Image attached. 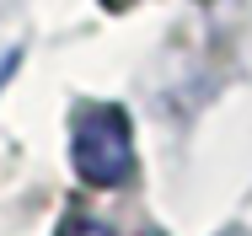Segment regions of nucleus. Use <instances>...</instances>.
Masks as SVG:
<instances>
[{"label":"nucleus","mask_w":252,"mask_h":236,"mask_svg":"<svg viewBox=\"0 0 252 236\" xmlns=\"http://www.w3.org/2000/svg\"><path fill=\"white\" fill-rule=\"evenodd\" d=\"M70 156H75V172L92 183V188H118L134 177V129H129V113L102 102V107H81L75 124H70Z\"/></svg>","instance_id":"nucleus-1"},{"label":"nucleus","mask_w":252,"mask_h":236,"mask_svg":"<svg viewBox=\"0 0 252 236\" xmlns=\"http://www.w3.org/2000/svg\"><path fill=\"white\" fill-rule=\"evenodd\" d=\"M220 236H247V231H242V226H231V231H220Z\"/></svg>","instance_id":"nucleus-3"},{"label":"nucleus","mask_w":252,"mask_h":236,"mask_svg":"<svg viewBox=\"0 0 252 236\" xmlns=\"http://www.w3.org/2000/svg\"><path fill=\"white\" fill-rule=\"evenodd\" d=\"M11 70H16V48H11V54H0V81H5Z\"/></svg>","instance_id":"nucleus-2"}]
</instances>
